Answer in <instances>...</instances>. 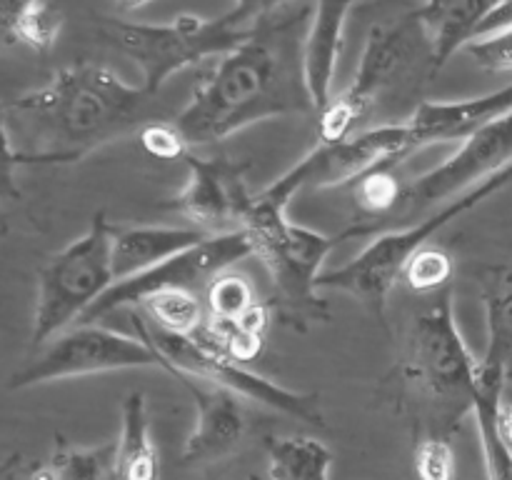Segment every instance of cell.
<instances>
[{
	"instance_id": "12",
	"label": "cell",
	"mask_w": 512,
	"mask_h": 480,
	"mask_svg": "<svg viewBox=\"0 0 512 480\" xmlns=\"http://www.w3.org/2000/svg\"><path fill=\"white\" fill-rule=\"evenodd\" d=\"M248 255H253V243H250L245 230L225 235H208L198 245L153 265L145 273H138L133 278L118 280V283L110 285L85 310L78 323L100 325V320L108 318V315L125 308L135 310L143 300H148L155 293H163V290H193V293L195 290H203L208 288L215 275L233 268L235 263H240Z\"/></svg>"
},
{
	"instance_id": "7",
	"label": "cell",
	"mask_w": 512,
	"mask_h": 480,
	"mask_svg": "<svg viewBox=\"0 0 512 480\" xmlns=\"http://www.w3.org/2000/svg\"><path fill=\"white\" fill-rule=\"evenodd\" d=\"M115 225L98 213L80 238L55 253L38 273L30 345L43 348L48 340L73 328L85 310L115 283Z\"/></svg>"
},
{
	"instance_id": "35",
	"label": "cell",
	"mask_w": 512,
	"mask_h": 480,
	"mask_svg": "<svg viewBox=\"0 0 512 480\" xmlns=\"http://www.w3.org/2000/svg\"><path fill=\"white\" fill-rule=\"evenodd\" d=\"M35 465L28 463L23 455H10V458L0 460V480H30Z\"/></svg>"
},
{
	"instance_id": "37",
	"label": "cell",
	"mask_w": 512,
	"mask_h": 480,
	"mask_svg": "<svg viewBox=\"0 0 512 480\" xmlns=\"http://www.w3.org/2000/svg\"><path fill=\"white\" fill-rule=\"evenodd\" d=\"M33 3V0H0V30L10 38L15 23L20 20V15L25 13V8Z\"/></svg>"
},
{
	"instance_id": "39",
	"label": "cell",
	"mask_w": 512,
	"mask_h": 480,
	"mask_svg": "<svg viewBox=\"0 0 512 480\" xmlns=\"http://www.w3.org/2000/svg\"><path fill=\"white\" fill-rule=\"evenodd\" d=\"M30 480H58V478H55V473L50 470V465H35Z\"/></svg>"
},
{
	"instance_id": "21",
	"label": "cell",
	"mask_w": 512,
	"mask_h": 480,
	"mask_svg": "<svg viewBox=\"0 0 512 480\" xmlns=\"http://www.w3.org/2000/svg\"><path fill=\"white\" fill-rule=\"evenodd\" d=\"M118 480H160L158 448L150 435L148 403L143 393L123 400V425L118 438Z\"/></svg>"
},
{
	"instance_id": "33",
	"label": "cell",
	"mask_w": 512,
	"mask_h": 480,
	"mask_svg": "<svg viewBox=\"0 0 512 480\" xmlns=\"http://www.w3.org/2000/svg\"><path fill=\"white\" fill-rule=\"evenodd\" d=\"M18 168V150H15L13 138H10L5 105L0 103V200L18 198V185H15V170Z\"/></svg>"
},
{
	"instance_id": "36",
	"label": "cell",
	"mask_w": 512,
	"mask_h": 480,
	"mask_svg": "<svg viewBox=\"0 0 512 480\" xmlns=\"http://www.w3.org/2000/svg\"><path fill=\"white\" fill-rule=\"evenodd\" d=\"M508 25H512V0H500L498 8H495L493 13L485 18V23H483V28H480L478 38L495 33V30L508 28ZM478 38H475V40H478Z\"/></svg>"
},
{
	"instance_id": "20",
	"label": "cell",
	"mask_w": 512,
	"mask_h": 480,
	"mask_svg": "<svg viewBox=\"0 0 512 480\" xmlns=\"http://www.w3.org/2000/svg\"><path fill=\"white\" fill-rule=\"evenodd\" d=\"M488 318V345L480 365L503 375L505 395L512 388V265H490L480 275Z\"/></svg>"
},
{
	"instance_id": "14",
	"label": "cell",
	"mask_w": 512,
	"mask_h": 480,
	"mask_svg": "<svg viewBox=\"0 0 512 480\" xmlns=\"http://www.w3.org/2000/svg\"><path fill=\"white\" fill-rule=\"evenodd\" d=\"M188 180L168 203L175 213L188 218L205 235H225L243 230L245 213L255 193L248 188L243 165L228 158H198L188 153Z\"/></svg>"
},
{
	"instance_id": "15",
	"label": "cell",
	"mask_w": 512,
	"mask_h": 480,
	"mask_svg": "<svg viewBox=\"0 0 512 480\" xmlns=\"http://www.w3.org/2000/svg\"><path fill=\"white\" fill-rule=\"evenodd\" d=\"M175 380L195 403V428L185 440L183 463H210L233 453L248 430L240 395L190 375H175Z\"/></svg>"
},
{
	"instance_id": "10",
	"label": "cell",
	"mask_w": 512,
	"mask_h": 480,
	"mask_svg": "<svg viewBox=\"0 0 512 480\" xmlns=\"http://www.w3.org/2000/svg\"><path fill=\"white\" fill-rule=\"evenodd\" d=\"M415 153L408 123H383L353 133L335 143H318L303 160L280 175L268 188L258 190L265 200L288 208L295 193L303 188H335L358 183L380 168H395L403 158Z\"/></svg>"
},
{
	"instance_id": "22",
	"label": "cell",
	"mask_w": 512,
	"mask_h": 480,
	"mask_svg": "<svg viewBox=\"0 0 512 480\" xmlns=\"http://www.w3.org/2000/svg\"><path fill=\"white\" fill-rule=\"evenodd\" d=\"M505 403L503 375L480 365V390L475 403V420H478L480 445H483L485 473L488 480H512V450L500 435L498 415Z\"/></svg>"
},
{
	"instance_id": "26",
	"label": "cell",
	"mask_w": 512,
	"mask_h": 480,
	"mask_svg": "<svg viewBox=\"0 0 512 480\" xmlns=\"http://www.w3.org/2000/svg\"><path fill=\"white\" fill-rule=\"evenodd\" d=\"M258 303L253 283L245 275L223 270L210 280L205 288V308H208V323L218 328H228L235 320L243 318L253 305Z\"/></svg>"
},
{
	"instance_id": "9",
	"label": "cell",
	"mask_w": 512,
	"mask_h": 480,
	"mask_svg": "<svg viewBox=\"0 0 512 480\" xmlns=\"http://www.w3.org/2000/svg\"><path fill=\"white\" fill-rule=\"evenodd\" d=\"M250 28H238L220 18L178 15L170 23H125L108 18L103 35L143 70V88L158 95L160 88L188 65L213 58L240 45Z\"/></svg>"
},
{
	"instance_id": "1",
	"label": "cell",
	"mask_w": 512,
	"mask_h": 480,
	"mask_svg": "<svg viewBox=\"0 0 512 480\" xmlns=\"http://www.w3.org/2000/svg\"><path fill=\"white\" fill-rule=\"evenodd\" d=\"M310 20L313 5L298 0L250 25L243 43L220 58L173 118L190 148L218 143L263 120L318 113L305 80Z\"/></svg>"
},
{
	"instance_id": "5",
	"label": "cell",
	"mask_w": 512,
	"mask_h": 480,
	"mask_svg": "<svg viewBox=\"0 0 512 480\" xmlns=\"http://www.w3.org/2000/svg\"><path fill=\"white\" fill-rule=\"evenodd\" d=\"M285 210L255 193L243 230L253 243V255L263 260L273 280L275 300L270 305L278 310V318L290 328L308 330L330 318L328 305L318 295V278L338 238L293 223Z\"/></svg>"
},
{
	"instance_id": "3",
	"label": "cell",
	"mask_w": 512,
	"mask_h": 480,
	"mask_svg": "<svg viewBox=\"0 0 512 480\" xmlns=\"http://www.w3.org/2000/svg\"><path fill=\"white\" fill-rule=\"evenodd\" d=\"M400 380L415 408L420 438L450 440L465 415L475 413L480 360L470 353L455 320L453 285L433 293V300L415 315Z\"/></svg>"
},
{
	"instance_id": "24",
	"label": "cell",
	"mask_w": 512,
	"mask_h": 480,
	"mask_svg": "<svg viewBox=\"0 0 512 480\" xmlns=\"http://www.w3.org/2000/svg\"><path fill=\"white\" fill-rule=\"evenodd\" d=\"M138 308H143L145 318L165 333L195 335L208 323V313L193 290H163L143 300Z\"/></svg>"
},
{
	"instance_id": "8",
	"label": "cell",
	"mask_w": 512,
	"mask_h": 480,
	"mask_svg": "<svg viewBox=\"0 0 512 480\" xmlns=\"http://www.w3.org/2000/svg\"><path fill=\"white\" fill-rule=\"evenodd\" d=\"M130 315H133L138 338H143L145 343L153 345L163 355L165 373H170L173 378L175 375H190V378L228 388L230 393L240 395V398L255 400L265 408L278 410V413L313 425V428H328L323 410H320L318 393H298V390L283 388V385L253 373V370L245 368V363L230 358L203 328L195 335H175L155 328L143 313L130 310Z\"/></svg>"
},
{
	"instance_id": "16",
	"label": "cell",
	"mask_w": 512,
	"mask_h": 480,
	"mask_svg": "<svg viewBox=\"0 0 512 480\" xmlns=\"http://www.w3.org/2000/svg\"><path fill=\"white\" fill-rule=\"evenodd\" d=\"M512 110V85L468 100H423L405 118L415 150L435 143H463Z\"/></svg>"
},
{
	"instance_id": "23",
	"label": "cell",
	"mask_w": 512,
	"mask_h": 480,
	"mask_svg": "<svg viewBox=\"0 0 512 480\" xmlns=\"http://www.w3.org/2000/svg\"><path fill=\"white\" fill-rule=\"evenodd\" d=\"M333 453L308 435L268 440L270 480H330Z\"/></svg>"
},
{
	"instance_id": "38",
	"label": "cell",
	"mask_w": 512,
	"mask_h": 480,
	"mask_svg": "<svg viewBox=\"0 0 512 480\" xmlns=\"http://www.w3.org/2000/svg\"><path fill=\"white\" fill-rule=\"evenodd\" d=\"M118 3V8L123 10V13H135V10L145 8V5H150L153 0H115Z\"/></svg>"
},
{
	"instance_id": "19",
	"label": "cell",
	"mask_w": 512,
	"mask_h": 480,
	"mask_svg": "<svg viewBox=\"0 0 512 480\" xmlns=\"http://www.w3.org/2000/svg\"><path fill=\"white\" fill-rule=\"evenodd\" d=\"M498 3L500 0H428L423 8L413 10L428 30L438 70L478 38L485 18L498 8Z\"/></svg>"
},
{
	"instance_id": "34",
	"label": "cell",
	"mask_w": 512,
	"mask_h": 480,
	"mask_svg": "<svg viewBox=\"0 0 512 480\" xmlns=\"http://www.w3.org/2000/svg\"><path fill=\"white\" fill-rule=\"evenodd\" d=\"M290 3H298V0H235V5L225 15H228L230 23L238 25V28H250L255 20H260L263 15L273 13V10Z\"/></svg>"
},
{
	"instance_id": "28",
	"label": "cell",
	"mask_w": 512,
	"mask_h": 480,
	"mask_svg": "<svg viewBox=\"0 0 512 480\" xmlns=\"http://www.w3.org/2000/svg\"><path fill=\"white\" fill-rule=\"evenodd\" d=\"M453 273L455 263L448 250L438 245H425L408 260L400 280H405L415 293H438V290L450 288Z\"/></svg>"
},
{
	"instance_id": "6",
	"label": "cell",
	"mask_w": 512,
	"mask_h": 480,
	"mask_svg": "<svg viewBox=\"0 0 512 480\" xmlns=\"http://www.w3.org/2000/svg\"><path fill=\"white\" fill-rule=\"evenodd\" d=\"M512 183V168L503 170L495 178L485 180L478 188L468 190L460 198L450 200L443 208L433 210L430 215H425L423 220H415V223L405 225V228L385 230L380 233L368 248L360 255H355L350 263H345L343 268L328 270L318 278V288H333L343 290V293L353 295L360 305L368 308V313L373 318H378V323L385 325V310H388V298L393 293L395 283L403 275V268L408 265V260L418 253L420 248L430 245V240L440 233L443 228H448L453 220H458L460 215L473 210L475 205H480L483 200H488L490 195L500 193Z\"/></svg>"
},
{
	"instance_id": "4",
	"label": "cell",
	"mask_w": 512,
	"mask_h": 480,
	"mask_svg": "<svg viewBox=\"0 0 512 480\" xmlns=\"http://www.w3.org/2000/svg\"><path fill=\"white\" fill-rule=\"evenodd\" d=\"M438 73L433 43L415 13L398 23L378 25L365 40L353 83L318 113L320 143L360 133L378 113L398 108V100L415 110L423 103L425 83Z\"/></svg>"
},
{
	"instance_id": "32",
	"label": "cell",
	"mask_w": 512,
	"mask_h": 480,
	"mask_svg": "<svg viewBox=\"0 0 512 480\" xmlns=\"http://www.w3.org/2000/svg\"><path fill=\"white\" fill-rule=\"evenodd\" d=\"M465 53L475 60L483 70L490 73H510L512 70V25L495 33L483 35L465 45Z\"/></svg>"
},
{
	"instance_id": "18",
	"label": "cell",
	"mask_w": 512,
	"mask_h": 480,
	"mask_svg": "<svg viewBox=\"0 0 512 480\" xmlns=\"http://www.w3.org/2000/svg\"><path fill=\"white\" fill-rule=\"evenodd\" d=\"M208 235L198 228L175 225H115L113 275L115 283L145 273L153 265L193 248Z\"/></svg>"
},
{
	"instance_id": "31",
	"label": "cell",
	"mask_w": 512,
	"mask_h": 480,
	"mask_svg": "<svg viewBox=\"0 0 512 480\" xmlns=\"http://www.w3.org/2000/svg\"><path fill=\"white\" fill-rule=\"evenodd\" d=\"M138 138L140 145H143L153 158L160 160H185V155L193 153V148H190L188 140L180 133V128L175 125L173 118L145 125L138 133Z\"/></svg>"
},
{
	"instance_id": "11",
	"label": "cell",
	"mask_w": 512,
	"mask_h": 480,
	"mask_svg": "<svg viewBox=\"0 0 512 480\" xmlns=\"http://www.w3.org/2000/svg\"><path fill=\"white\" fill-rule=\"evenodd\" d=\"M133 368L165 370V360L143 338H130L103 325L78 323L38 348V353L10 378L8 388L23 390L53 380Z\"/></svg>"
},
{
	"instance_id": "17",
	"label": "cell",
	"mask_w": 512,
	"mask_h": 480,
	"mask_svg": "<svg viewBox=\"0 0 512 480\" xmlns=\"http://www.w3.org/2000/svg\"><path fill=\"white\" fill-rule=\"evenodd\" d=\"M360 0H315L313 20L305 40V80L315 110H323L333 98L335 70L343 53L345 23Z\"/></svg>"
},
{
	"instance_id": "30",
	"label": "cell",
	"mask_w": 512,
	"mask_h": 480,
	"mask_svg": "<svg viewBox=\"0 0 512 480\" xmlns=\"http://www.w3.org/2000/svg\"><path fill=\"white\" fill-rule=\"evenodd\" d=\"M415 473L420 480H453L455 453L450 440L420 438L415 445Z\"/></svg>"
},
{
	"instance_id": "40",
	"label": "cell",
	"mask_w": 512,
	"mask_h": 480,
	"mask_svg": "<svg viewBox=\"0 0 512 480\" xmlns=\"http://www.w3.org/2000/svg\"><path fill=\"white\" fill-rule=\"evenodd\" d=\"M5 233V220H3V215H0V235Z\"/></svg>"
},
{
	"instance_id": "27",
	"label": "cell",
	"mask_w": 512,
	"mask_h": 480,
	"mask_svg": "<svg viewBox=\"0 0 512 480\" xmlns=\"http://www.w3.org/2000/svg\"><path fill=\"white\" fill-rule=\"evenodd\" d=\"M63 30V13L53 0H33L15 23L10 40L23 43L35 53H50Z\"/></svg>"
},
{
	"instance_id": "25",
	"label": "cell",
	"mask_w": 512,
	"mask_h": 480,
	"mask_svg": "<svg viewBox=\"0 0 512 480\" xmlns=\"http://www.w3.org/2000/svg\"><path fill=\"white\" fill-rule=\"evenodd\" d=\"M48 465L58 480H118V440L93 448L63 443L53 450Z\"/></svg>"
},
{
	"instance_id": "13",
	"label": "cell",
	"mask_w": 512,
	"mask_h": 480,
	"mask_svg": "<svg viewBox=\"0 0 512 480\" xmlns=\"http://www.w3.org/2000/svg\"><path fill=\"white\" fill-rule=\"evenodd\" d=\"M508 168H512V110L463 140L458 153L450 155L438 168L405 183L393 208V218L413 223L410 218L415 215H430Z\"/></svg>"
},
{
	"instance_id": "2",
	"label": "cell",
	"mask_w": 512,
	"mask_h": 480,
	"mask_svg": "<svg viewBox=\"0 0 512 480\" xmlns=\"http://www.w3.org/2000/svg\"><path fill=\"white\" fill-rule=\"evenodd\" d=\"M20 165L75 163L103 145L170 120L158 95L105 65L78 63L5 105Z\"/></svg>"
},
{
	"instance_id": "29",
	"label": "cell",
	"mask_w": 512,
	"mask_h": 480,
	"mask_svg": "<svg viewBox=\"0 0 512 480\" xmlns=\"http://www.w3.org/2000/svg\"><path fill=\"white\" fill-rule=\"evenodd\" d=\"M390 170L393 168H380L355 183V195H358L360 208H363L370 218L390 213V210L395 208V203H398L403 185H398V180L393 178Z\"/></svg>"
}]
</instances>
